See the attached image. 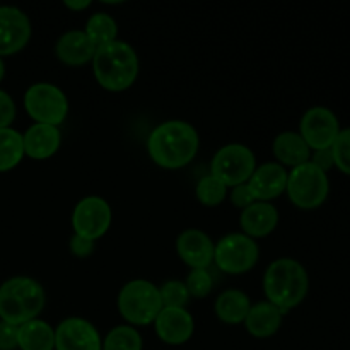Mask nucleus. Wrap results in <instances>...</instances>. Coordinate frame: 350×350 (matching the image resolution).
Wrapping results in <instances>:
<instances>
[{"label":"nucleus","instance_id":"f257e3e1","mask_svg":"<svg viewBox=\"0 0 350 350\" xmlns=\"http://www.w3.org/2000/svg\"><path fill=\"white\" fill-rule=\"evenodd\" d=\"M200 147V137L191 123L170 120L150 132L147 152L154 164L163 170H181L195 159Z\"/></svg>","mask_w":350,"mask_h":350},{"label":"nucleus","instance_id":"f03ea898","mask_svg":"<svg viewBox=\"0 0 350 350\" xmlns=\"http://www.w3.org/2000/svg\"><path fill=\"white\" fill-rule=\"evenodd\" d=\"M310 291L306 269L294 258H277L267 267L263 275V293L269 303L284 314L299 306Z\"/></svg>","mask_w":350,"mask_h":350},{"label":"nucleus","instance_id":"7ed1b4c3","mask_svg":"<svg viewBox=\"0 0 350 350\" xmlns=\"http://www.w3.org/2000/svg\"><path fill=\"white\" fill-rule=\"evenodd\" d=\"M92 74L103 89L122 92L132 88L139 75L137 51L125 41H113L96 48L92 58Z\"/></svg>","mask_w":350,"mask_h":350},{"label":"nucleus","instance_id":"20e7f679","mask_svg":"<svg viewBox=\"0 0 350 350\" xmlns=\"http://www.w3.org/2000/svg\"><path fill=\"white\" fill-rule=\"evenodd\" d=\"M46 296L38 280L26 275L10 277L0 286V320L21 325L36 320L43 311Z\"/></svg>","mask_w":350,"mask_h":350},{"label":"nucleus","instance_id":"39448f33","mask_svg":"<svg viewBox=\"0 0 350 350\" xmlns=\"http://www.w3.org/2000/svg\"><path fill=\"white\" fill-rule=\"evenodd\" d=\"M120 314L129 321L130 327H146L154 323L163 310L159 287L146 279H135L126 282L120 289L116 299Z\"/></svg>","mask_w":350,"mask_h":350},{"label":"nucleus","instance_id":"423d86ee","mask_svg":"<svg viewBox=\"0 0 350 350\" xmlns=\"http://www.w3.org/2000/svg\"><path fill=\"white\" fill-rule=\"evenodd\" d=\"M330 181L327 173L318 170L314 164L306 163L289 171L286 193L294 207L313 211L321 207L328 198Z\"/></svg>","mask_w":350,"mask_h":350},{"label":"nucleus","instance_id":"0eeeda50","mask_svg":"<svg viewBox=\"0 0 350 350\" xmlns=\"http://www.w3.org/2000/svg\"><path fill=\"white\" fill-rule=\"evenodd\" d=\"M24 108L36 123L60 126L68 115V99L57 85L36 82L24 92Z\"/></svg>","mask_w":350,"mask_h":350},{"label":"nucleus","instance_id":"6e6552de","mask_svg":"<svg viewBox=\"0 0 350 350\" xmlns=\"http://www.w3.org/2000/svg\"><path fill=\"white\" fill-rule=\"evenodd\" d=\"M256 170V157L248 146L228 144L214 154L211 161V176L228 188L248 183Z\"/></svg>","mask_w":350,"mask_h":350},{"label":"nucleus","instance_id":"1a4fd4ad","mask_svg":"<svg viewBox=\"0 0 350 350\" xmlns=\"http://www.w3.org/2000/svg\"><path fill=\"white\" fill-rule=\"evenodd\" d=\"M260 248L255 239L243 232L226 234L215 243L214 263L221 272L229 275H243L256 265Z\"/></svg>","mask_w":350,"mask_h":350},{"label":"nucleus","instance_id":"9d476101","mask_svg":"<svg viewBox=\"0 0 350 350\" xmlns=\"http://www.w3.org/2000/svg\"><path fill=\"white\" fill-rule=\"evenodd\" d=\"M113 212L108 202L103 197H84L75 204L72 212V228L74 234L88 238L91 241L103 238L109 231Z\"/></svg>","mask_w":350,"mask_h":350},{"label":"nucleus","instance_id":"9b49d317","mask_svg":"<svg viewBox=\"0 0 350 350\" xmlns=\"http://www.w3.org/2000/svg\"><path fill=\"white\" fill-rule=\"evenodd\" d=\"M340 133L337 115L327 106H313L303 115L299 123V135L311 150L330 149Z\"/></svg>","mask_w":350,"mask_h":350},{"label":"nucleus","instance_id":"f8f14e48","mask_svg":"<svg viewBox=\"0 0 350 350\" xmlns=\"http://www.w3.org/2000/svg\"><path fill=\"white\" fill-rule=\"evenodd\" d=\"M55 350H103V338L91 321L68 317L55 328Z\"/></svg>","mask_w":350,"mask_h":350},{"label":"nucleus","instance_id":"ddd939ff","mask_svg":"<svg viewBox=\"0 0 350 350\" xmlns=\"http://www.w3.org/2000/svg\"><path fill=\"white\" fill-rule=\"evenodd\" d=\"M31 21L17 7L0 5V58L16 55L29 43Z\"/></svg>","mask_w":350,"mask_h":350},{"label":"nucleus","instance_id":"4468645a","mask_svg":"<svg viewBox=\"0 0 350 350\" xmlns=\"http://www.w3.org/2000/svg\"><path fill=\"white\" fill-rule=\"evenodd\" d=\"M214 241L202 229H185L176 239L178 256L191 270H207L214 263Z\"/></svg>","mask_w":350,"mask_h":350},{"label":"nucleus","instance_id":"2eb2a0df","mask_svg":"<svg viewBox=\"0 0 350 350\" xmlns=\"http://www.w3.org/2000/svg\"><path fill=\"white\" fill-rule=\"evenodd\" d=\"M152 325L161 342L167 345L187 344L195 332V320L187 308H163Z\"/></svg>","mask_w":350,"mask_h":350},{"label":"nucleus","instance_id":"dca6fc26","mask_svg":"<svg viewBox=\"0 0 350 350\" xmlns=\"http://www.w3.org/2000/svg\"><path fill=\"white\" fill-rule=\"evenodd\" d=\"M287 176L289 171L279 163H263L253 171L248 187L256 202H270L286 191Z\"/></svg>","mask_w":350,"mask_h":350},{"label":"nucleus","instance_id":"f3484780","mask_svg":"<svg viewBox=\"0 0 350 350\" xmlns=\"http://www.w3.org/2000/svg\"><path fill=\"white\" fill-rule=\"evenodd\" d=\"M277 224H279V211L270 202H255L241 211V215H239L243 234L255 241L272 234Z\"/></svg>","mask_w":350,"mask_h":350},{"label":"nucleus","instance_id":"a211bd4d","mask_svg":"<svg viewBox=\"0 0 350 350\" xmlns=\"http://www.w3.org/2000/svg\"><path fill=\"white\" fill-rule=\"evenodd\" d=\"M24 156L43 161L55 156L62 146V133L58 126L34 123L23 135Z\"/></svg>","mask_w":350,"mask_h":350},{"label":"nucleus","instance_id":"6ab92c4d","mask_svg":"<svg viewBox=\"0 0 350 350\" xmlns=\"http://www.w3.org/2000/svg\"><path fill=\"white\" fill-rule=\"evenodd\" d=\"M57 58L68 67H81V65L92 62L96 53V46L91 43L84 31H67L62 34L55 46Z\"/></svg>","mask_w":350,"mask_h":350},{"label":"nucleus","instance_id":"aec40b11","mask_svg":"<svg viewBox=\"0 0 350 350\" xmlns=\"http://www.w3.org/2000/svg\"><path fill=\"white\" fill-rule=\"evenodd\" d=\"M286 314L273 306L269 301H260L252 304L248 317L245 320V327L248 334L255 338H269L279 332L280 325Z\"/></svg>","mask_w":350,"mask_h":350},{"label":"nucleus","instance_id":"412c9836","mask_svg":"<svg viewBox=\"0 0 350 350\" xmlns=\"http://www.w3.org/2000/svg\"><path fill=\"white\" fill-rule=\"evenodd\" d=\"M272 149L277 163L284 167H291V170L310 163L311 159V149L299 135V132L279 133L273 139Z\"/></svg>","mask_w":350,"mask_h":350},{"label":"nucleus","instance_id":"4be33fe9","mask_svg":"<svg viewBox=\"0 0 350 350\" xmlns=\"http://www.w3.org/2000/svg\"><path fill=\"white\" fill-rule=\"evenodd\" d=\"M250 308H252V301H250L248 294L239 289L222 291L214 304L215 317L222 323L228 325L245 323Z\"/></svg>","mask_w":350,"mask_h":350},{"label":"nucleus","instance_id":"5701e85b","mask_svg":"<svg viewBox=\"0 0 350 350\" xmlns=\"http://www.w3.org/2000/svg\"><path fill=\"white\" fill-rule=\"evenodd\" d=\"M17 347L19 350H55V328L40 318L21 325Z\"/></svg>","mask_w":350,"mask_h":350},{"label":"nucleus","instance_id":"b1692460","mask_svg":"<svg viewBox=\"0 0 350 350\" xmlns=\"http://www.w3.org/2000/svg\"><path fill=\"white\" fill-rule=\"evenodd\" d=\"M24 157L23 133L12 126L0 130V173L14 170Z\"/></svg>","mask_w":350,"mask_h":350},{"label":"nucleus","instance_id":"393cba45","mask_svg":"<svg viewBox=\"0 0 350 350\" xmlns=\"http://www.w3.org/2000/svg\"><path fill=\"white\" fill-rule=\"evenodd\" d=\"M84 33L96 48L105 46V44L116 41V36H118V24H116V21L109 14L96 12L85 23Z\"/></svg>","mask_w":350,"mask_h":350},{"label":"nucleus","instance_id":"a878e982","mask_svg":"<svg viewBox=\"0 0 350 350\" xmlns=\"http://www.w3.org/2000/svg\"><path fill=\"white\" fill-rule=\"evenodd\" d=\"M103 350H142V337L137 328L118 325L103 338Z\"/></svg>","mask_w":350,"mask_h":350},{"label":"nucleus","instance_id":"bb28decb","mask_svg":"<svg viewBox=\"0 0 350 350\" xmlns=\"http://www.w3.org/2000/svg\"><path fill=\"white\" fill-rule=\"evenodd\" d=\"M228 190L229 188L226 185L207 174L198 180L197 187H195V197L204 207H219L228 198Z\"/></svg>","mask_w":350,"mask_h":350},{"label":"nucleus","instance_id":"cd10ccee","mask_svg":"<svg viewBox=\"0 0 350 350\" xmlns=\"http://www.w3.org/2000/svg\"><path fill=\"white\" fill-rule=\"evenodd\" d=\"M159 293L164 308H187L190 299L187 286L180 280H167L159 287Z\"/></svg>","mask_w":350,"mask_h":350},{"label":"nucleus","instance_id":"c85d7f7f","mask_svg":"<svg viewBox=\"0 0 350 350\" xmlns=\"http://www.w3.org/2000/svg\"><path fill=\"white\" fill-rule=\"evenodd\" d=\"M185 286H187L190 297L204 299V297H207L208 294L212 293V289H214V279H212V275L208 273V270L197 269L191 270V272L188 273L187 280H185Z\"/></svg>","mask_w":350,"mask_h":350},{"label":"nucleus","instance_id":"c756f323","mask_svg":"<svg viewBox=\"0 0 350 350\" xmlns=\"http://www.w3.org/2000/svg\"><path fill=\"white\" fill-rule=\"evenodd\" d=\"M332 152H334L335 167L350 176V129L340 130L337 140L332 146Z\"/></svg>","mask_w":350,"mask_h":350},{"label":"nucleus","instance_id":"7c9ffc66","mask_svg":"<svg viewBox=\"0 0 350 350\" xmlns=\"http://www.w3.org/2000/svg\"><path fill=\"white\" fill-rule=\"evenodd\" d=\"M229 200L239 211H245L246 207H250L252 204H255V195L250 190L248 183L238 185V187H232L231 191H229Z\"/></svg>","mask_w":350,"mask_h":350},{"label":"nucleus","instance_id":"2f4dec72","mask_svg":"<svg viewBox=\"0 0 350 350\" xmlns=\"http://www.w3.org/2000/svg\"><path fill=\"white\" fill-rule=\"evenodd\" d=\"M16 120V103L9 92L0 89V130L9 129Z\"/></svg>","mask_w":350,"mask_h":350},{"label":"nucleus","instance_id":"473e14b6","mask_svg":"<svg viewBox=\"0 0 350 350\" xmlns=\"http://www.w3.org/2000/svg\"><path fill=\"white\" fill-rule=\"evenodd\" d=\"M19 327L0 320V350H16Z\"/></svg>","mask_w":350,"mask_h":350},{"label":"nucleus","instance_id":"72a5a7b5","mask_svg":"<svg viewBox=\"0 0 350 350\" xmlns=\"http://www.w3.org/2000/svg\"><path fill=\"white\" fill-rule=\"evenodd\" d=\"M70 253L74 256H77V258H88V256H91L94 253V241L74 234L70 238Z\"/></svg>","mask_w":350,"mask_h":350},{"label":"nucleus","instance_id":"f704fd0d","mask_svg":"<svg viewBox=\"0 0 350 350\" xmlns=\"http://www.w3.org/2000/svg\"><path fill=\"white\" fill-rule=\"evenodd\" d=\"M311 164L321 170L323 173L330 171L332 167L335 166V159H334V152H332V147L330 149H321V150H313L311 152Z\"/></svg>","mask_w":350,"mask_h":350},{"label":"nucleus","instance_id":"c9c22d12","mask_svg":"<svg viewBox=\"0 0 350 350\" xmlns=\"http://www.w3.org/2000/svg\"><path fill=\"white\" fill-rule=\"evenodd\" d=\"M64 5L70 10H85L88 7H91V2L89 0H65Z\"/></svg>","mask_w":350,"mask_h":350},{"label":"nucleus","instance_id":"e433bc0d","mask_svg":"<svg viewBox=\"0 0 350 350\" xmlns=\"http://www.w3.org/2000/svg\"><path fill=\"white\" fill-rule=\"evenodd\" d=\"M3 75H5V65H3V60L0 58V82H2Z\"/></svg>","mask_w":350,"mask_h":350}]
</instances>
